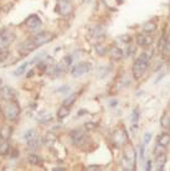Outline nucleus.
Listing matches in <instances>:
<instances>
[{
	"label": "nucleus",
	"instance_id": "f257e3e1",
	"mask_svg": "<svg viewBox=\"0 0 170 171\" xmlns=\"http://www.w3.org/2000/svg\"><path fill=\"white\" fill-rule=\"evenodd\" d=\"M149 60H150V56H149L147 52L140 53L139 57L137 58V61L134 62V65H133V76H134L135 80L142 78L143 74L145 73V71L148 68Z\"/></svg>",
	"mask_w": 170,
	"mask_h": 171
},
{
	"label": "nucleus",
	"instance_id": "f03ea898",
	"mask_svg": "<svg viewBox=\"0 0 170 171\" xmlns=\"http://www.w3.org/2000/svg\"><path fill=\"white\" fill-rule=\"evenodd\" d=\"M137 164V154L132 146H127L123 150V159L122 166L124 170H134Z\"/></svg>",
	"mask_w": 170,
	"mask_h": 171
},
{
	"label": "nucleus",
	"instance_id": "7ed1b4c3",
	"mask_svg": "<svg viewBox=\"0 0 170 171\" xmlns=\"http://www.w3.org/2000/svg\"><path fill=\"white\" fill-rule=\"evenodd\" d=\"M20 106L16 101H9V103H6V106L4 107V116L6 118V120L14 122L19 118L20 115Z\"/></svg>",
	"mask_w": 170,
	"mask_h": 171
},
{
	"label": "nucleus",
	"instance_id": "20e7f679",
	"mask_svg": "<svg viewBox=\"0 0 170 171\" xmlns=\"http://www.w3.org/2000/svg\"><path fill=\"white\" fill-rule=\"evenodd\" d=\"M15 40L14 31L9 29H3L0 31V47H9V45Z\"/></svg>",
	"mask_w": 170,
	"mask_h": 171
},
{
	"label": "nucleus",
	"instance_id": "39448f33",
	"mask_svg": "<svg viewBox=\"0 0 170 171\" xmlns=\"http://www.w3.org/2000/svg\"><path fill=\"white\" fill-rule=\"evenodd\" d=\"M91 68H92V65L89 63V62H80L78 65H76L74 67L71 69V74L73 77H81L83 76V74L88 73Z\"/></svg>",
	"mask_w": 170,
	"mask_h": 171
},
{
	"label": "nucleus",
	"instance_id": "423d86ee",
	"mask_svg": "<svg viewBox=\"0 0 170 171\" xmlns=\"http://www.w3.org/2000/svg\"><path fill=\"white\" fill-rule=\"evenodd\" d=\"M71 139H72V143L76 145V146H82L86 140H87V135L83 129H74V130L71 131Z\"/></svg>",
	"mask_w": 170,
	"mask_h": 171
},
{
	"label": "nucleus",
	"instance_id": "0eeeda50",
	"mask_svg": "<svg viewBox=\"0 0 170 171\" xmlns=\"http://www.w3.org/2000/svg\"><path fill=\"white\" fill-rule=\"evenodd\" d=\"M112 140L115 144V146H123L128 143V134L124 129H117L113 133V136H112Z\"/></svg>",
	"mask_w": 170,
	"mask_h": 171
},
{
	"label": "nucleus",
	"instance_id": "6e6552de",
	"mask_svg": "<svg viewBox=\"0 0 170 171\" xmlns=\"http://www.w3.org/2000/svg\"><path fill=\"white\" fill-rule=\"evenodd\" d=\"M36 47H37V46H36V44L34 42V40H32V39H31V40L29 39V40H26V41H24V42L19 46V53H20L21 56H27L29 53H31L32 51H35Z\"/></svg>",
	"mask_w": 170,
	"mask_h": 171
},
{
	"label": "nucleus",
	"instance_id": "1a4fd4ad",
	"mask_svg": "<svg viewBox=\"0 0 170 171\" xmlns=\"http://www.w3.org/2000/svg\"><path fill=\"white\" fill-rule=\"evenodd\" d=\"M52 37L53 35L51 34V32H48V31H42V32H40V34H37L34 39V42L36 44V46L39 47V46H42L45 44H47L50 42V41L52 40Z\"/></svg>",
	"mask_w": 170,
	"mask_h": 171
},
{
	"label": "nucleus",
	"instance_id": "9d476101",
	"mask_svg": "<svg viewBox=\"0 0 170 171\" xmlns=\"http://www.w3.org/2000/svg\"><path fill=\"white\" fill-rule=\"evenodd\" d=\"M16 95V92L12 87L9 86H4L1 89H0V98L4 99V101H14Z\"/></svg>",
	"mask_w": 170,
	"mask_h": 171
},
{
	"label": "nucleus",
	"instance_id": "9b49d317",
	"mask_svg": "<svg viewBox=\"0 0 170 171\" xmlns=\"http://www.w3.org/2000/svg\"><path fill=\"white\" fill-rule=\"evenodd\" d=\"M57 7H59L60 15H62V16H67V15L71 14V11H72L71 3L65 1V0H59V5H57Z\"/></svg>",
	"mask_w": 170,
	"mask_h": 171
},
{
	"label": "nucleus",
	"instance_id": "f8f14e48",
	"mask_svg": "<svg viewBox=\"0 0 170 171\" xmlns=\"http://www.w3.org/2000/svg\"><path fill=\"white\" fill-rule=\"evenodd\" d=\"M27 27H30L31 30H37L40 26H41V20L37 15H30L29 18L26 19V21H25Z\"/></svg>",
	"mask_w": 170,
	"mask_h": 171
},
{
	"label": "nucleus",
	"instance_id": "ddd939ff",
	"mask_svg": "<svg viewBox=\"0 0 170 171\" xmlns=\"http://www.w3.org/2000/svg\"><path fill=\"white\" fill-rule=\"evenodd\" d=\"M137 44L139 46H149L153 44V37L152 36H145V35H138L137 36Z\"/></svg>",
	"mask_w": 170,
	"mask_h": 171
},
{
	"label": "nucleus",
	"instance_id": "4468645a",
	"mask_svg": "<svg viewBox=\"0 0 170 171\" xmlns=\"http://www.w3.org/2000/svg\"><path fill=\"white\" fill-rule=\"evenodd\" d=\"M91 34H92V37L98 40H102L104 37V29L101 25H97L96 29H91Z\"/></svg>",
	"mask_w": 170,
	"mask_h": 171
},
{
	"label": "nucleus",
	"instance_id": "2eb2a0df",
	"mask_svg": "<svg viewBox=\"0 0 170 171\" xmlns=\"http://www.w3.org/2000/svg\"><path fill=\"white\" fill-rule=\"evenodd\" d=\"M42 144V139H41L40 136H35V138H32L31 140H29L27 141V146L30 150H36V149H39L40 148V145Z\"/></svg>",
	"mask_w": 170,
	"mask_h": 171
},
{
	"label": "nucleus",
	"instance_id": "dca6fc26",
	"mask_svg": "<svg viewBox=\"0 0 170 171\" xmlns=\"http://www.w3.org/2000/svg\"><path fill=\"white\" fill-rule=\"evenodd\" d=\"M165 164H167V155H165V153L158 154V155H156V169L161 171L164 169Z\"/></svg>",
	"mask_w": 170,
	"mask_h": 171
},
{
	"label": "nucleus",
	"instance_id": "f3484780",
	"mask_svg": "<svg viewBox=\"0 0 170 171\" xmlns=\"http://www.w3.org/2000/svg\"><path fill=\"white\" fill-rule=\"evenodd\" d=\"M70 113H71V108L62 104V107L59 109V112H57V116H59V119H65L70 115Z\"/></svg>",
	"mask_w": 170,
	"mask_h": 171
},
{
	"label": "nucleus",
	"instance_id": "a211bd4d",
	"mask_svg": "<svg viewBox=\"0 0 170 171\" xmlns=\"http://www.w3.org/2000/svg\"><path fill=\"white\" fill-rule=\"evenodd\" d=\"M11 151V146L9 145V143H8L6 140L4 141H0V155L1 156H5L8 155Z\"/></svg>",
	"mask_w": 170,
	"mask_h": 171
},
{
	"label": "nucleus",
	"instance_id": "6ab92c4d",
	"mask_svg": "<svg viewBox=\"0 0 170 171\" xmlns=\"http://www.w3.org/2000/svg\"><path fill=\"white\" fill-rule=\"evenodd\" d=\"M156 24L154 21H147L145 24L143 25V31L145 32V34H152V32H154L156 30Z\"/></svg>",
	"mask_w": 170,
	"mask_h": 171
},
{
	"label": "nucleus",
	"instance_id": "aec40b11",
	"mask_svg": "<svg viewBox=\"0 0 170 171\" xmlns=\"http://www.w3.org/2000/svg\"><path fill=\"white\" fill-rule=\"evenodd\" d=\"M170 143V135L167 134V133H163L158 136V145H161V146H168Z\"/></svg>",
	"mask_w": 170,
	"mask_h": 171
},
{
	"label": "nucleus",
	"instance_id": "412c9836",
	"mask_svg": "<svg viewBox=\"0 0 170 171\" xmlns=\"http://www.w3.org/2000/svg\"><path fill=\"white\" fill-rule=\"evenodd\" d=\"M27 161L32 165H42L44 164L42 157L39 155H35V154H30V155L27 156Z\"/></svg>",
	"mask_w": 170,
	"mask_h": 171
},
{
	"label": "nucleus",
	"instance_id": "4be33fe9",
	"mask_svg": "<svg viewBox=\"0 0 170 171\" xmlns=\"http://www.w3.org/2000/svg\"><path fill=\"white\" fill-rule=\"evenodd\" d=\"M51 120H52L51 114L46 113V112H41L39 114V116H37V122L41 123V124H46L48 122H51Z\"/></svg>",
	"mask_w": 170,
	"mask_h": 171
},
{
	"label": "nucleus",
	"instance_id": "5701e85b",
	"mask_svg": "<svg viewBox=\"0 0 170 171\" xmlns=\"http://www.w3.org/2000/svg\"><path fill=\"white\" fill-rule=\"evenodd\" d=\"M11 133H12V129L11 127H3L1 129H0V135H1V139L4 140H8V139H10V136H11Z\"/></svg>",
	"mask_w": 170,
	"mask_h": 171
},
{
	"label": "nucleus",
	"instance_id": "b1692460",
	"mask_svg": "<svg viewBox=\"0 0 170 171\" xmlns=\"http://www.w3.org/2000/svg\"><path fill=\"white\" fill-rule=\"evenodd\" d=\"M56 141V136L55 134H52V133H48V134H46V136L44 138V144L46 145V146H52L53 144H55Z\"/></svg>",
	"mask_w": 170,
	"mask_h": 171
},
{
	"label": "nucleus",
	"instance_id": "393cba45",
	"mask_svg": "<svg viewBox=\"0 0 170 171\" xmlns=\"http://www.w3.org/2000/svg\"><path fill=\"white\" fill-rule=\"evenodd\" d=\"M111 56L113 60H122L123 58V51L119 47H113L111 50Z\"/></svg>",
	"mask_w": 170,
	"mask_h": 171
},
{
	"label": "nucleus",
	"instance_id": "a878e982",
	"mask_svg": "<svg viewBox=\"0 0 170 171\" xmlns=\"http://www.w3.org/2000/svg\"><path fill=\"white\" fill-rule=\"evenodd\" d=\"M77 97H78V94L77 93H73V94H71V95H68L67 98L63 101V106H66V107H71V106H73V103L77 101Z\"/></svg>",
	"mask_w": 170,
	"mask_h": 171
},
{
	"label": "nucleus",
	"instance_id": "bb28decb",
	"mask_svg": "<svg viewBox=\"0 0 170 171\" xmlns=\"http://www.w3.org/2000/svg\"><path fill=\"white\" fill-rule=\"evenodd\" d=\"M103 3L106 4L107 7H109V9H112V10H115L117 9V6H118V4L121 1H119V0H103Z\"/></svg>",
	"mask_w": 170,
	"mask_h": 171
},
{
	"label": "nucleus",
	"instance_id": "cd10ccee",
	"mask_svg": "<svg viewBox=\"0 0 170 171\" xmlns=\"http://www.w3.org/2000/svg\"><path fill=\"white\" fill-rule=\"evenodd\" d=\"M36 136V130L35 129H29V130H26L24 133V139L29 141V140H31L32 138H35Z\"/></svg>",
	"mask_w": 170,
	"mask_h": 171
},
{
	"label": "nucleus",
	"instance_id": "c85d7f7f",
	"mask_svg": "<svg viewBox=\"0 0 170 171\" xmlns=\"http://www.w3.org/2000/svg\"><path fill=\"white\" fill-rule=\"evenodd\" d=\"M27 66H29L27 62H25V63H23V65L20 66V67H19V68L14 72V74H15V76H21V74L25 72V71H26V67H27Z\"/></svg>",
	"mask_w": 170,
	"mask_h": 171
},
{
	"label": "nucleus",
	"instance_id": "c756f323",
	"mask_svg": "<svg viewBox=\"0 0 170 171\" xmlns=\"http://www.w3.org/2000/svg\"><path fill=\"white\" fill-rule=\"evenodd\" d=\"M139 115H140L139 109H138V108H134L133 112H132V123H137V122H138V120H139Z\"/></svg>",
	"mask_w": 170,
	"mask_h": 171
},
{
	"label": "nucleus",
	"instance_id": "7c9ffc66",
	"mask_svg": "<svg viewBox=\"0 0 170 171\" xmlns=\"http://www.w3.org/2000/svg\"><path fill=\"white\" fill-rule=\"evenodd\" d=\"M8 55H9V50H8V47H0V60H5V58L8 57Z\"/></svg>",
	"mask_w": 170,
	"mask_h": 171
},
{
	"label": "nucleus",
	"instance_id": "2f4dec72",
	"mask_svg": "<svg viewBox=\"0 0 170 171\" xmlns=\"http://www.w3.org/2000/svg\"><path fill=\"white\" fill-rule=\"evenodd\" d=\"M45 55H46V53H45V52H41V53H40V55H37V56H35V57H34V60H32V61H30V65H34V63H36V62H39V61H41V60H42V57H44Z\"/></svg>",
	"mask_w": 170,
	"mask_h": 171
},
{
	"label": "nucleus",
	"instance_id": "473e14b6",
	"mask_svg": "<svg viewBox=\"0 0 170 171\" xmlns=\"http://www.w3.org/2000/svg\"><path fill=\"white\" fill-rule=\"evenodd\" d=\"M106 52H107V48L104 47V46H102V45L97 46V53H98V55L103 56V55H106Z\"/></svg>",
	"mask_w": 170,
	"mask_h": 171
},
{
	"label": "nucleus",
	"instance_id": "72a5a7b5",
	"mask_svg": "<svg viewBox=\"0 0 170 171\" xmlns=\"http://www.w3.org/2000/svg\"><path fill=\"white\" fill-rule=\"evenodd\" d=\"M119 40H121L122 42L128 44V42H130V41H132V37L129 35H122V36H119Z\"/></svg>",
	"mask_w": 170,
	"mask_h": 171
},
{
	"label": "nucleus",
	"instance_id": "f704fd0d",
	"mask_svg": "<svg viewBox=\"0 0 170 171\" xmlns=\"http://www.w3.org/2000/svg\"><path fill=\"white\" fill-rule=\"evenodd\" d=\"M150 140H152V133H145V134H144V139H143L144 144H149Z\"/></svg>",
	"mask_w": 170,
	"mask_h": 171
},
{
	"label": "nucleus",
	"instance_id": "c9c22d12",
	"mask_svg": "<svg viewBox=\"0 0 170 171\" xmlns=\"http://www.w3.org/2000/svg\"><path fill=\"white\" fill-rule=\"evenodd\" d=\"M70 87L68 86H62V87H60L59 89H57V92H60V93H67V92H70Z\"/></svg>",
	"mask_w": 170,
	"mask_h": 171
},
{
	"label": "nucleus",
	"instance_id": "e433bc0d",
	"mask_svg": "<svg viewBox=\"0 0 170 171\" xmlns=\"http://www.w3.org/2000/svg\"><path fill=\"white\" fill-rule=\"evenodd\" d=\"M163 52H164V55L165 56H170V42H167L165 44V47H164V50H163Z\"/></svg>",
	"mask_w": 170,
	"mask_h": 171
},
{
	"label": "nucleus",
	"instance_id": "4c0bfd02",
	"mask_svg": "<svg viewBox=\"0 0 170 171\" xmlns=\"http://www.w3.org/2000/svg\"><path fill=\"white\" fill-rule=\"evenodd\" d=\"M87 170H89V171H99V170H101V168H99L98 165H89L88 168H87Z\"/></svg>",
	"mask_w": 170,
	"mask_h": 171
},
{
	"label": "nucleus",
	"instance_id": "58836bf2",
	"mask_svg": "<svg viewBox=\"0 0 170 171\" xmlns=\"http://www.w3.org/2000/svg\"><path fill=\"white\" fill-rule=\"evenodd\" d=\"M135 52V48L133 46H130V47H128V51H127V55L128 56H133V53Z\"/></svg>",
	"mask_w": 170,
	"mask_h": 171
},
{
	"label": "nucleus",
	"instance_id": "ea45409f",
	"mask_svg": "<svg viewBox=\"0 0 170 171\" xmlns=\"http://www.w3.org/2000/svg\"><path fill=\"white\" fill-rule=\"evenodd\" d=\"M140 149V160H144V146L142 145V146H139Z\"/></svg>",
	"mask_w": 170,
	"mask_h": 171
},
{
	"label": "nucleus",
	"instance_id": "a19ab883",
	"mask_svg": "<svg viewBox=\"0 0 170 171\" xmlns=\"http://www.w3.org/2000/svg\"><path fill=\"white\" fill-rule=\"evenodd\" d=\"M145 170H147V171H150V170H152V161H150V160H149V161L147 162V168H145Z\"/></svg>",
	"mask_w": 170,
	"mask_h": 171
},
{
	"label": "nucleus",
	"instance_id": "79ce46f5",
	"mask_svg": "<svg viewBox=\"0 0 170 171\" xmlns=\"http://www.w3.org/2000/svg\"><path fill=\"white\" fill-rule=\"evenodd\" d=\"M85 127H87V129H94V127H96V125H94V124H92V123H87Z\"/></svg>",
	"mask_w": 170,
	"mask_h": 171
},
{
	"label": "nucleus",
	"instance_id": "37998d69",
	"mask_svg": "<svg viewBox=\"0 0 170 171\" xmlns=\"http://www.w3.org/2000/svg\"><path fill=\"white\" fill-rule=\"evenodd\" d=\"M164 76H165V73L163 72V73H161V74H160V76L158 77V80H156V81H155V83H158V82H159V81H160V80H161V78H163Z\"/></svg>",
	"mask_w": 170,
	"mask_h": 171
},
{
	"label": "nucleus",
	"instance_id": "c03bdc74",
	"mask_svg": "<svg viewBox=\"0 0 170 171\" xmlns=\"http://www.w3.org/2000/svg\"><path fill=\"white\" fill-rule=\"evenodd\" d=\"M53 170H55V171H59V170L63 171V170H66V169H65V168H53Z\"/></svg>",
	"mask_w": 170,
	"mask_h": 171
},
{
	"label": "nucleus",
	"instance_id": "a18cd8bd",
	"mask_svg": "<svg viewBox=\"0 0 170 171\" xmlns=\"http://www.w3.org/2000/svg\"><path fill=\"white\" fill-rule=\"evenodd\" d=\"M0 141H1V135H0Z\"/></svg>",
	"mask_w": 170,
	"mask_h": 171
},
{
	"label": "nucleus",
	"instance_id": "49530a36",
	"mask_svg": "<svg viewBox=\"0 0 170 171\" xmlns=\"http://www.w3.org/2000/svg\"><path fill=\"white\" fill-rule=\"evenodd\" d=\"M0 84H1V80H0Z\"/></svg>",
	"mask_w": 170,
	"mask_h": 171
},
{
	"label": "nucleus",
	"instance_id": "de8ad7c7",
	"mask_svg": "<svg viewBox=\"0 0 170 171\" xmlns=\"http://www.w3.org/2000/svg\"><path fill=\"white\" fill-rule=\"evenodd\" d=\"M169 128H170V124H169Z\"/></svg>",
	"mask_w": 170,
	"mask_h": 171
}]
</instances>
